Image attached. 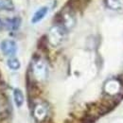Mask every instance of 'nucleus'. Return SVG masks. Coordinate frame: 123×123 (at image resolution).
Masks as SVG:
<instances>
[{"label":"nucleus","instance_id":"7ed1b4c3","mask_svg":"<svg viewBox=\"0 0 123 123\" xmlns=\"http://www.w3.org/2000/svg\"><path fill=\"white\" fill-rule=\"evenodd\" d=\"M0 49L5 56L13 57L17 52V45L13 40H4L0 44Z\"/></svg>","mask_w":123,"mask_h":123},{"label":"nucleus","instance_id":"ddd939ff","mask_svg":"<svg viewBox=\"0 0 123 123\" xmlns=\"http://www.w3.org/2000/svg\"><path fill=\"white\" fill-rule=\"evenodd\" d=\"M3 29H4V21L0 19V31H2Z\"/></svg>","mask_w":123,"mask_h":123},{"label":"nucleus","instance_id":"f8f14e48","mask_svg":"<svg viewBox=\"0 0 123 123\" xmlns=\"http://www.w3.org/2000/svg\"><path fill=\"white\" fill-rule=\"evenodd\" d=\"M14 10V5L11 0H0V11L12 12Z\"/></svg>","mask_w":123,"mask_h":123},{"label":"nucleus","instance_id":"f03ea898","mask_svg":"<svg viewBox=\"0 0 123 123\" xmlns=\"http://www.w3.org/2000/svg\"><path fill=\"white\" fill-rule=\"evenodd\" d=\"M32 73L36 80L43 81L45 80L48 75L47 65L43 60H37L32 65Z\"/></svg>","mask_w":123,"mask_h":123},{"label":"nucleus","instance_id":"0eeeda50","mask_svg":"<svg viewBox=\"0 0 123 123\" xmlns=\"http://www.w3.org/2000/svg\"><path fill=\"white\" fill-rule=\"evenodd\" d=\"M119 83L117 80H109L105 84V91L110 95H114L119 91Z\"/></svg>","mask_w":123,"mask_h":123},{"label":"nucleus","instance_id":"9b49d317","mask_svg":"<svg viewBox=\"0 0 123 123\" xmlns=\"http://www.w3.org/2000/svg\"><path fill=\"white\" fill-rule=\"evenodd\" d=\"M7 65L11 70L16 71L21 67V62L15 57H10L7 61Z\"/></svg>","mask_w":123,"mask_h":123},{"label":"nucleus","instance_id":"1a4fd4ad","mask_svg":"<svg viewBox=\"0 0 123 123\" xmlns=\"http://www.w3.org/2000/svg\"><path fill=\"white\" fill-rule=\"evenodd\" d=\"M108 8L114 11H119L123 8V0H105Z\"/></svg>","mask_w":123,"mask_h":123},{"label":"nucleus","instance_id":"9d476101","mask_svg":"<svg viewBox=\"0 0 123 123\" xmlns=\"http://www.w3.org/2000/svg\"><path fill=\"white\" fill-rule=\"evenodd\" d=\"M46 114H47V110L46 108L43 105V104H39L35 107V110H34V115L36 117H38L40 120L41 119H44L46 117Z\"/></svg>","mask_w":123,"mask_h":123},{"label":"nucleus","instance_id":"39448f33","mask_svg":"<svg viewBox=\"0 0 123 123\" xmlns=\"http://www.w3.org/2000/svg\"><path fill=\"white\" fill-rule=\"evenodd\" d=\"M21 18L20 17H13V18H9L4 21V29L9 30V31H16L19 29L21 25Z\"/></svg>","mask_w":123,"mask_h":123},{"label":"nucleus","instance_id":"6e6552de","mask_svg":"<svg viewBox=\"0 0 123 123\" xmlns=\"http://www.w3.org/2000/svg\"><path fill=\"white\" fill-rule=\"evenodd\" d=\"M13 100H14V103L17 107H21L24 104V101H25L24 94L18 88L13 90Z\"/></svg>","mask_w":123,"mask_h":123},{"label":"nucleus","instance_id":"f257e3e1","mask_svg":"<svg viewBox=\"0 0 123 123\" xmlns=\"http://www.w3.org/2000/svg\"><path fill=\"white\" fill-rule=\"evenodd\" d=\"M65 34H66V30L62 25L53 26L48 32L49 44L53 46H60L65 38Z\"/></svg>","mask_w":123,"mask_h":123},{"label":"nucleus","instance_id":"423d86ee","mask_svg":"<svg viewBox=\"0 0 123 123\" xmlns=\"http://www.w3.org/2000/svg\"><path fill=\"white\" fill-rule=\"evenodd\" d=\"M47 12H48V8L47 7H41L32 15V17H31V23L32 24H37V23L41 22L46 16Z\"/></svg>","mask_w":123,"mask_h":123},{"label":"nucleus","instance_id":"20e7f679","mask_svg":"<svg viewBox=\"0 0 123 123\" xmlns=\"http://www.w3.org/2000/svg\"><path fill=\"white\" fill-rule=\"evenodd\" d=\"M62 26L65 30H69V29L73 28L75 25V16L70 12H64L62 16Z\"/></svg>","mask_w":123,"mask_h":123}]
</instances>
